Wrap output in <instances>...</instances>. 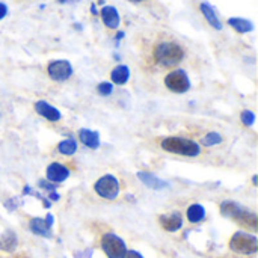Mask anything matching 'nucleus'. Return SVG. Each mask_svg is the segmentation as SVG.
I'll use <instances>...</instances> for the list:
<instances>
[{
	"instance_id": "f257e3e1",
	"label": "nucleus",
	"mask_w": 258,
	"mask_h": 258,
	"mask_svg": "<svg viewBox=\"0 0 258 258\" xmlns=\"http://www.w3.org/2000/svg\"><path fill=\"white\" fill-rule=\"evenodd\" d=\"M154 59L162 67H175L184 59V50L180 44L172 41L159 42L154 47Z\"/></svg>"
},
{
	"instance_id": "f03ea898",
	"label": "nucleus",
	"mask_w": 258,
	"mask_h": 258,
	"mask_svg": "<svg viewBox=\"0 0 258 258\" xmlns=\"http://www.w3.org/2000/svg\"><path fill=\"white\" fill-rule=\"evenodd\" d=\"M162 148L166 150L168 153L172 154H180L186 157H197L201 153V148L197 142L186 139V138H177V136H169L162 139L160 142Z\"/></svg>"
},
{
	"instance_id": "7ed1b4c3",
	"label": "nucleus",
	"mask_w": 258,
	"mask_h": 258,
	"mask_svg": "<svg viewBox=\"0 0 258 258\" xmlns=\"http://www.w3.org/2000/svg\"><path fill=\"white\" fill-rule=\"evenodd\" d=\"M230 249L242 255H252L258 251L257 237L254 234L237 231L230 239Z\"/></svg>"
},
{
	"instance_id": "20e7f679",
	"label": "nucleus",
	"mask_w": 258,
	"mask_h": 258,
	"mask_svg": "<svg viewBox=\"0 0 258 258\" xmlns=\"http://www.w3.org/2000/svg\"><path fill=\"white\" fill-rule=\"evenodd\" d=\"M101 249L104 251L107 258H124L125 252L128 251L125 246V242L113 233H107L103 236Z\"/></svg>"
},
{
	"instance_id": "39448f33",
	"label": "nucleus",
	"mask_w": 258,
	"mask_h": 258,
	"mask_svg": "<svg viewBox=\"0 0 258 258\" xmlns=\"http://www.w3.org/2000/svg\"><path fill=\"white\" fill-rule=\"evenodd\" d=\"M94 190L104 200H115L119 194V183H118L116 177L107 174V175L100 177L95 181Z\"/></svg>"
},
{
	"instance_id": "423d86ee",
	"label": "nucleus",
	"mask_w": 258,
	"mask_h": 258,
	"mask_svg": "<svg viewBox=\"0 0 258 258\" xmlns=\"http://www.w3.org/2000/svg\"><path fill=\"white\" fill-rule=\"evenodd\" d=\"M165 85L169 91L175 92V94H184L190 89V80L189 76L186 74V71L183 70H175L171 71L166 77H165Z\"/></svg>"
},
{
	"instance_id": "0eeeda50",
	"label": "nucleus",
	"mask_w": 258,
	"mask_h": 258,
	"mask_svg": "<svg viewBox=\"0 0 258 258\" xmlns=\"http://www.w3.org/2000/svg\"><path fill=\"white\" fill-rule=\"evenodd\" d=\"M47 73L50 76L51 80L54 82H65L73 76V67L68 60L65 59H59V60H53L48 63L47 67Z\"/></svg>"
},
{
	"instance_id": "6e6552de",
	"label": "nucleus",
	"mask_w": 258,
	"mask_h": 258,
	"mask_svg": "<svg viewBox=\"0 0 258 258\" xmlns=\"http://www.w3.org/2000/svg\"><path fill=\"white\" fill-rule=\"evenodd\" d=\"M35 110H36L38 115H41L42 118H45V119H48L51 122H57L62 118V113L54 106L48 104L44 100H39V101L35 103Z\"/></svg>"
},
{
	"instance_id": "1a4fd4ad",
	"label": "nucleus",
	"mask_w": 258,
	"mask_h": 258,
	"mask_svg": "<svg viewBox=\"0 0 258 258\" xmlns=\"http://www.w3.org/2000/svg\"><path fill=\"white\" fill-rule=\"evenodd\" d=\"M45 175H47V180L50 183H62L70 177V169L63 165L54 162V163L48 165Z\"/></svg>"
},
{
	"instance_id": "9d476101",
	"label": "nucleus",
	"mask_w": 258,
	"mask_h": 258,
	"mask_svg": "<svg viewBox=\"0 0 258 258\" xmlns=\"http://www.w3.org/2000/svg\"><path fill=\"white\" fill-rule=\"evenodd\" d=\"M159 222H160L162 228H163L165 231H168V233H175V231H178V230L183 227V218H181V215L177 213V212H174V213H171V215H163V216H160Z\"/></svg>"
},
{
	"instance_id": "9b49d317",
	"label": "nucleus",
	"mask_w": 258,
	"mask_h": 258,
	"mask_svg": "<svg viewBox=\"0 0 258 258\" xmlns=\"http://www.w3.org/2000/svg\"><path fill=\"white\" fill-rule=\"evenodd\" d=\"M136 177L142 181V184H145L147 187L153 189V190H163L169 187V183L165 180H160L159 177H156L154 174L150 172H138Z\"/></svg>"
},
{
	"instance_id": "f8f14e48",
	"label": "nucleus",
	"mask_w": 258,
	"mask_h": 258,
	"mask_svg": "<svg viewBox=\"0 0 258 258\" xmlns=\"http://www.w3.org/2000/svg\"><path fill=\"white\" fill-rule=\"evenodd\" d=\"M200 9H201V14L204 15V18L207 20V23H209L213 29L222 30V23H221V20H219V17H218L215 8H213L210 3L203 2V3L200 5Z\"/></svg>"
},
{
	"instance_id": "ddd939ff",
	"label": "nucleus",
	"mask_w": 258,
	"mask_h": 258,
	"mask_svg": "<svg viewBox=\"0 0 258 258\" xmlns=\"http://www.w3.org/2000/svg\"><path fill=\"white\" fill-rule=\"evenodd\" d=\"M101 18H103V23L106 24V27H109V29H118V26L121 23L118 9L115 6H104L101 9Z\"/></svg>"
},
{
	"instance_id": "4468645a",
	"label": "nucleus",
	"mask_w": 258,
	"mask_h": 258,
	"mask_svg": "<svg viewBox=\"0 0 258 258\" xmlns=\"http://www.w3.org/2000/svg\"><path fill=\"white\" fill-rule=\"evenodd\" d=\"M79 139L83 145H86L88 148L97 150L100 147V135L98 132L94 130H88V128H82L79 132Z\"/></svg>"
},
{
	"instance_id": "2eb2a0df",
	"label": "nucleus",
	"mask_w": 258,
	"mask_h": 258,
	"mask_svg": "<svg viewBox=\"0 0 258 258\" xmlns=\"http://www.w3.org/2000/svg\"><path fill=\"white\" fill-rule=\"evenodd\" d=\"M29 228L33 234L41 236V237H51V227L47 224L45 219L41 218H33L29 222Z\"/></svg>"
},
{
	"instance_id": "dca6fc26",
	"label": "nucleus",
	"mask_w": 258,
	"mask_h": 258,
	"mask_svg": "<svg viewBox=\"0 0 258 258\" xmlns=\"http://www.w3.org/2000/svg\"><path fill=\"white\" fill-rule=\"evenodd\" d=\"M240 225H243V227H248V228H251V230H257L258 227V218L255 213H252V212H249V210H246V209H240V212L236 215V218H234Z\"/></svg>"
},
{
	"instance_id": "f3484780",
	"label": "nucleus",
	"mask_w": 258,
	"mask_h": 258,
	"mask_svg": "<svg viewBox=\"0 0 258 258\" xmlns=\"http://www.w3.org/2000/svg\"><path fill=\"white\" fill-rule=\"evenodd\" d=\"M228 24L237 30L239 33H249L254 30V23L251 20H246V18H240V17H231L228 18Z\"/></svg>"
},
{
	"instance_id": "a211bd4d",
	"label": "nucleus",
	"mask_w": 258,
	"mask_h": 258,
	"mask_svg": "<svg viewBox=\"0 0 258 258\" xmlns=\"http://www.w3.org/2000/svg\"><path fill=\"white\" fill-rule=\"evenodd\" d=\"M110 79L115 85H125L130 79V68L127 65H118L112 70Z\"/></svg>"
},
{
	"instance_id": "6ab92c4d",
	"label": "nucleus",
	"mask_w": 258,
	"mask_h": 258,
	"mask_svg": "<svg viewBox=\"0 0 258 258\" xmlns=\"http://www.w3.org/2000/svg\"><path fill=\"white\" fill-rule=\"evenodd\" d=\"M186 216H187V221L190 224H198V222H201L206 218V209L201 204H192L187 209Z\"/></svg>"
},
{
	"instance_id": "aec40b11",
	"label": "nucleus",
	"mask_w": 258,
	"mask_h": 258,
	"mask_svg": "<svg viewBox=\"0 0 258 258\" xmlns=\"http://www.w3.org/2000/svg\"><path fill=\"white\" fill-rule=\"evenodd\" d=\"M17 246V236L12 231H6L2 237H0V249L2 251H14Z\"/></svg>"
},
{
	"instance_id": "412c9836",
	"label": "nucleus",
	"mask_w": 258,
	"mask_h": 258,
	"mask_svg": "<svg viewBox=\"0 0 258 258\" xmlns=\"http://www.w3.org/2000/svg\"><path fill=\"white\" fill-rule=\"evenodd\" d=\"M240 209H242V206L237 204V203H234V201H225V203L221 204V213H222L224 216L233 218V219H234L236 215L240 212Z\"/></svg>"
},
{
	"instance_id": "4be33fe9",
	"label": "nucleus",
	"mask_w": 258,
	"mask_h": 258,
	"mask_svg": "<svg viewBox=\"0 0 258 258\" xmlns=\"http://www.w3.org/2000/svg\"><path fill=\"white\" fill-rule=\"evenodd\" d=\"M57 151L63 156H73L77 151V144L74 139H65L57 145Z\"/></svg>"
},
{
	"instance_id": "5701e85b",
	"label": "nucleus",
	"mask_w": 258,
	"mask_h": 258,
	"mask_svg": "<svg viewBox=\"0 0 258 258\" xmlns=\"http://www.w3.org/2000/svg\"><path fill=\"white\" fill-rule=\"evenodd\" d=\"M224 139H222V136L219 135V133H216V132H210V133H207L204 138H203V145H206V147H213V145H218V144H221Z\"/></svg>"
},
{
	"instance_id": "b1692460",
	"label": "nucleus",
	"mask_w": 258,
	"mask_h": 258,
	"mask_svg": "<svg viewBox=\"0 0 258 258\" xmlns=\"http://www.w3.org/2000/svg\"><path fill=\"white\" fill-rule=\"evenodd\" d=\"M97 91H98V94H100V95H103V97H109V95L113 92V85H112V83H109V82H103V83H100V85L97 86Z\"/></svg>"
},
{
	"instance_id": "393cba45",
	"label": "nucleus",
	"mask_w": 258,
	"mask_h": 258,
	"mask_svg": "<svg viewBox=\"0 0 258 258\" xmlns=\"http://www.w3.org/2000/svg\"><path fill=\"white\" fill-rule=\"evenodd\" d=\"M240 119H242V122H243L246 127H251V125L255 122V113L251 112V110H245V112H242Z\"/></svg>"
},
{
	"instance_id": "a878e982",
	"label": "nucleus",
	"mask_w": 258,
	"mask_h": 258,
	"mask_svg": "<svg viewBox=\"0 0 258 258\" xmlns=\"http://www.w3.org/2000/svg\"><path fill=\"white\" fill-rule=\"evenodd\" d=\"M39 187H42V189H45V190H50V192H54V186H53V183H50V181H45V180H39Z\"/></svg>"
},
{
	"instance_id": "bb28decb",
	"label": "nucleus",
	"mask_w": 258,
	"mask_h": 258,
	"mask_svg": "<svg viewBox=\"0 0 258 258\" xmlns=\"http://www.w3.org/2000/svg\"><path fill=\"white\" fill-rule=\"evenodd\" d=\"M6 15H8V6L3 2H0V20H3Z\"/></svg>"
},
{
	"instance_id": "cd10ccee",
	"label": "nucleus",
	"mask_w": 258,
	"mask_h": 258,
	"mask_svg": "<svg viewBox=\"0 0 258 258\" xmlns=\"http://www.w3.org/2000/svg\"><path fill=\"white\" fill-rule=\"evenodd\" d=\"M124 258H144L142 257V254H139L138 251H127L125 252V255Z\"/></svg>"
},
{
	"instance_id": "c85d7f7f",
	"label": "nucleus",
	"mask_w": 258,
	"mask_h": 258,
	"mask_svg": "<svg viewBox=\"0 0 258 258\" xmlns=\"http://www.w3.org/2000/svg\"><path fill=\"white\" fill-rule=\"evenodd\" d=\"M50 200H53V201H57V200H59V195H57L56 192H51V194H50Z\"/></svg>"
},
{
	"instance_id": "c756f323",
	"label": "nucleus",
	"mask_w": 258,
	"mask_h": 258,
	"mask_svg": "<svg viewBox=\"0 0 258 258\" xmlns=\"http://www.w3.org/2000/svg\"><path fill=\"white\" fill-rule=\"evenodd\" d=\"M128 2H133V3H138V2H144V0H128Z\"/></svg>"
}]
</instances>
